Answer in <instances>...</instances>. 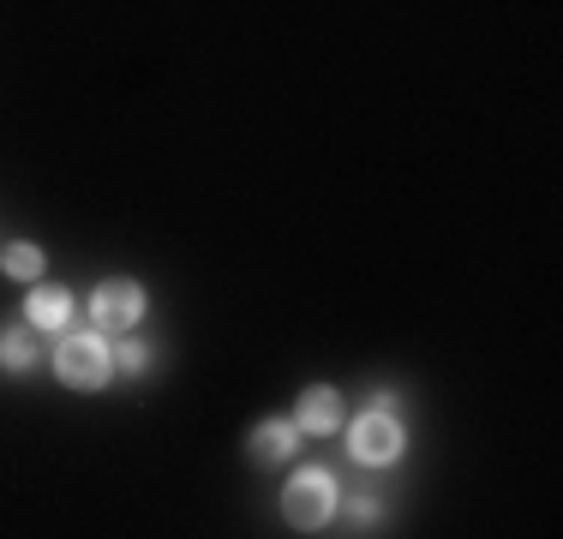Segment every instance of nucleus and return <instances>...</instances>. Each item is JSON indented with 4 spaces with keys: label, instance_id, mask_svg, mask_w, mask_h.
Instances as JSON below:
<instances>
[{
    "label": "nucleus",
    "instance_id": "4",
    "mask_svg": "<svg viewBox=\"0 0 563 539\" xmlns=\"http://www.w3.org/2000/svg\"><path fill=\"white\" fill-rule=\"evenodd\" d=\"M347 450H354L366 468H384V462H396V455H401V426H396V414H390V408H372V414H360V420H354V431H347Z\"/></svg>",
    "mask_w": 563,
    "mask_h": 539
},
{
    "label": "nucleus",
    "instance_id": "11",
    "mask_svg": "<svg viewBox=\"0 0 563 539\" xmlns=\"http://www.w3.org/2000/svg\"><path fill=\"white\" fill-rule=\"evenodd\" d=\"M354 521H360V534H372L378 528V504H354Z\"/></svg>",
    "mask_w": 563,
    "mask_h": 539
},
{
    "label": "nucleus",
    "instance_id": "2",
    "mask_svg": "<svg viewBox=\"0 0 563 539\" xmlns=\"http://www.w3.org/2000/svg\"><path fill=\"white\" fill-rule=\"evenodd\" d=\"M55 372H60V384H73V389H102V384H109V372H114V354H109V342H102L97 330L60 336Z\"/></svg>",
    "mask_w": 563,
    "mask_h": 539
},
{
    "label": "nucleus",
    "instance_id": "10",
    "mask_svg": "<svg viewBox=\"0 0 563 539\" xmlns=\"http://www.w3.org/2000/svg\"><path fill=\"white\" fill-rule=\"evenodd\" d=\"M120 366H126V372H151V348H144V342H120Z\"/></svg>",
    "mask_w": 563,
    "mask_h": 539
},
{
    "label": "nucleus",
    "instance_id": "1",
    "mask_svg": "<svg viewBox=\"0 0 563 539\" xmlns=\"http://www.w3.org/2000/svg\"><path fill=\"white\" fill-rule=\"evenodd\" d=\"M282 516H288V528L318 534L330 516H336V480H330L324 468H306V474H294L288 492H282Z\"/></svg>",
    "mask_w": 563,
    "mask_h": 539
},
{
    "label": "nucleus",
    "instance_id": "8",
    "mask_svg": "<svg viewBox=\"0 0 563 539\" xmlns=\"http://www.w3.org/2000/svg\"><path fill=\"white\" fill-rule=\"evenodd\" d=\"M0 366H7V372H31L36 366V336L31 330H0Z\"/></svg>",
    "mask_w": 563,
    "mask_h": 539
},
{
    "label": "nucleus",
    "instance_id": "7",
    "mask_svg": "<svg viewBox=\"0 0 563 539\" xmlns=\"http://www.w3.org/2000/svg\"><path fill=\"white\" fill-rule=\"evenodd\" d=\"M294 443H300V426H288V420H264L258 431H252V462H288Z\"/></svg>",
    "mask_w": 563,
    "mask_h": 539
},
{
    "label": "nucleus",
    "instance_id": "3",
    "mask_svg": "<svg viewBox=\"0 0 563 539\" xmlns=\"http://www.w3.org/2000/svg\"><path fill=\"white\" fill-rule=\"evenodd\" d=\"M144 288L139 282H102L97 294H90V318H97V330L102 336H126V330H139L144 323Z\"/></svg>",
    "mask_w": 563,
    "mask_h": 539
},
{
    "label": "nucleus",
    "instance_id": "6",
    "mask_svg": "<svg viewBox=\"0 0 563 539\" xmlns=\"http://www.w3.org/2000/svg\"><path fill=\"white\" fill-rule=\"evenodd\" d=\"M24 318L36 323V330H66V318H73V294L55 288V282H36L31 288V300H24Z\"/></svg>",
    "mask_w": 563,
    "mask_h": 539
},
{
    "label": "nucleus",
    "instance_id": "5",
    "mask_svg": "<svg viewBox=\"0 0 563 539\" xmlns=\"http://www.w3.org/2000/svg\"><path fill=\"white\" fill-rule=\"evenodd\" d=\"M294 426L300 431H318V438H330V431L342 426V396L330 384H312L300 396V414H294Z\"/></svg>",
    "mask_w": 563,
    "mask_h": 539
},
{
    "label": "nucleus",
    "instance_id": "9",
    "mask_svg": "<svg viewBox=\"0 0 563 539\" xmlns=\"http://www.w3.org/2000/svg\"><path fill=\"white\" fill-rule=\"evenodd\" d=\"M7 276H19V282H43V252L36 246H7Z\"/></svg>",
    "mask_w": 563,
    "mask_h": 539
}]
</instances>
